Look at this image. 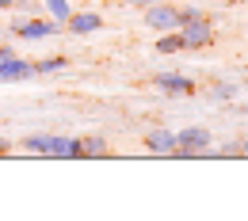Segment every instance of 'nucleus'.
<instances>
[{
    "label": "nucleus",
    "instance_id": "nucleus-1",
    "mask_svg": "<svg viewBox=\"0 0 248 221\" xmlns=\"http://www.w3.org/2000/svg\"><path fill=\"white\" fill-rule=\"evenodd\" d=\"M176 31H180L184 50H206V46L214 42V23H210V15H206V19H195V23H184V27H176Z\"/></svg>",
    "mask_w": 248,
    "mask_h": 221
},
{
    "label": "nucleus",
    "instance_id": "nucleus-2",
    "mask_svg": "<svg viewBox=\"0 0 248 221\" xmlns=\"http://www.w3.org/2000/svg\"><path fill=\"white\" fill-rule=\"evenodd\" d=\"M58 31H62V23L42 19V15H19L12 23V34H19V38H50V34H58Z\"/></svg>",
    "mask_w": 248,
    "mask_h": 221
},
{
    "label": "nucleus",
    "instance_id": "nucleus-3",
    "mask_svg": "<svg viewBox=\"0 0 248 221\" xmlns=\"http://www.w3.org/2000/svg\"><path fill=\"white\" fill-rule=\"evenodd\" d=\"M141 12H145V23H149L153 31H176V27H180L176 4H168V0H160V4H149V8H141Z\"/></svg>",
    "mask_w": 248,
    "mask_h": 221
},
{
    "label": "nucleus",
    "instance_id": "nucleus-4",
    "mask_svg": "<svg viewBox=\"0 0 248 221\" xmlns=\"http://www.w3.org/2000/svg\"><path fill=\"white\" fill-rule=\"evenodd\" d=\"M46 157H54V160H80L77 137H73V133H50V141H46Z\"/></svg>",
    "mask_w": 248,
    "mask_h": 221
},
{
    "label": "nucleus",
    "instance_id": "nucleus-5",
    "mask_svg": "<svg viewBox=\"0 0 248 221\" xmlns=\"http://www.w3.org/2000/svg\"><path fill=\"white\" fill-rule=\"evenodd\" d=\"M153 84L160 88V92H168V95H191L195 92V80L184 76V73H156Z\"/></svg>",
    "mask_w": 248,
    "mask_h": 221
},
{
    "label": "nucleus",
    "instance_id": "nucleus-6",
    "mask_svg": "<svg viewBox=\"0 0 248 221\" xmlns=\"http://www.w3.org/2000/svg\"><path fill=\"white\" fill-rule=\"evenodd\" d=\"M145 149L153 153V157H172V149H176V130H149L145 133Z\"/></svg>",
    "mask_w": 248,
    "mask_h": 221
},
{
    "label": "nucleus",
    "instance_id": "nucleus-7",
    "mask_svg": "<svg viewBox=\"0 0 248 221\" xmlns=\"http://www.w3.org/2000/svg\"><path fill=\"white\" fill-rule=\"evenodd\" d=\"M99 27H103V15L99 12H73L65 19V31H73V34H95Z\"/></svg>",
    "mask_w": 248,
    "mask_h": 221
},
{
    "label": "nucleus",
    "instance_id": "nucleus-8",
    "mask_svg": "<svg viewBox=\"0 0 248 221\" xmlns=\"http://www.w3.org/2000/svg\"><path fill=\"white\" fill-rule=\"evenodd\" d=\"M77 149H80V160H99L107 157V137L103 133H84V137H77Z\"/></svg>",
    "mask_w": 248,
    "mask_h": 221
},
{
    "label": "nucleus",
    "instance_id": "nucleus-9",
    "mask_svg": "<svg viewBox=\"0 0 248 221\" xmlns=\"http://www.w3.org/2000/svg\"><path fill=\"white\" fill-rule=\"evenodd\" d=\"M46 141H50V133H27V137L19 141V149L31 153V157H46Z\"/></svg>",
    "mask_w": 248,
    "mask_h": 221
},
{
    "label": "nucleus",
    "instance_id": "nucleus-10",
    "mask_svg": "<svg viewBox=\"0 0 248 221\" xmlns=\"http://www.w3.org/2000/svg\"><path fill=\"white\" fill-rule=\"evenodd\" d=\"M42 8H46V15H50L54 23H62V27H65V19L73 15V8H69V0H42Z\"/></svg>",
    "mask_w": 248,
    "mask_h": 221
},
{
    "label": "nucleus",
    "instance_id": "nucleus-11",
    "mask_svg": "<svg viewBox=\"0 0 248 221\" xmlns=\"http://www.w3.org/2000/svg\"><path fill=\"white\" fill-rule=\"evenodd\" d=\"M184 42H180V31H160L156 38V54H180Z\"/></svg>",
    "mask_w": 248,
    "mask_h": 221
},
{
    "label": "nucleus",
    "instance_id": "nucleus-12",
    "mask_svg": "<svg viewBox=\"0 0 248 221\" xmlns=\"http://www.w3.org/2000/svg\"><path fill=\"white\" fill-rule=\"evenodd\" d=\"M65 58H42V61H34V76H50V73H62L65 69Z\"/></svg>",
    "mask_w": 248,
    "mask_h": 221
},
{
    "label": "nucleus",
    "instance_id": "nucleus-13",
    "mask_svg": "<svg viewBox=\"0 0 248 221\" xmlns=\"http://www.w3.org/2000/svg\"><path fill=\"white\" fill-rule=\"evenodd\" d=\"M176 15H180V27H184V23H195V19H206V12H202V8H195V4L176 8Z\"/></svg>",
    "mask_w": 248,
    "mask_h": 221
},
{
    "label": "nucleus",
    "instance_id": "nucleus-14",
    "mask_svg": "<svg viewBox=\"0 0 248 221\" xmlns=\"http://www.w3.org/2000/svg\"><path fill=\"white\" fill-rule=\"evenodd\" d=\"M16 8H19L23 15H42V8H38V0H16Z\"/></svg>",
    "mask_w": 248,
    "mask_h": 221
},
{
    "label": "nucleus",
    "instance_id": "nucleus-15",
    "mask_svg": "<svg viewBox=\"0 0 248 221\" xmlns=\"http://www.w3.org/2000/svg\"><path fill=\"white\" fill-rule=\"evenodd\" d=\"M241 145L245 141H229L225 149H214V157H241Z\"/></svg>",
    "mask_w": 248,
    "mask_h": 221
},
{
    "label": "nucleus",
    "instance_id": "nucleus-16",
    "mask_svg": "<svg viewBox=\"0 0 248 221\" xmlns=\"http://www.w3.org/2000/svg\"><path fill=\"white\" fill-rule=\"evenodd\" d=\"M233 92H237L233 84H217V88H210V95H214V99H233Z\"/></svg>",
    "mask_w": 248,
    "mask_h": 221
},
{
    "label": "nucleus",
    "instance_id": "nucleus-17",
    "mask_svg": "<svg viewBox=\"0 0 248 221\" xmlns=\"http://www.w3.org/2000/svg\"><path fill=\"white\" fill-rule=\"evenodd\" d=\"M134 8H149V4H160V0H130Z\"/></svg>",
    "mask_w": 248,
    "mask_h": 221
},
{
    "label": "nucleus",
    "instance_id": "nucleus-18",
    "mask_svg": "<svg viewBox=\"0 0 248 221\" xmlns=\"http://www.w3.org/2000/svg\"><path fill=\"white\" fill-rule=\"evenodd\" d=\"M4 58H16V54H12V46H0V61H4Z\"/></svg>",
    "mask_w": 248,
    "mask_h": 221
},
{
    "label": "nucleus",
    "instance_id": "nucleus-19",
    "mask_svg": "<svg viewBox=\"0 0 248 221\" xmlns=\"http://www.w3.org/2000/svg\"><path fill=\"white\" fill-rule=\"evenodd\" d=\"M8 8H16V0H0V12H8Z\"/></svg>",
    "mask_w": 248,
    "mask_h": 221
},
{
    "label": "nucleus",
    "instance_id": "nucleus-20",
    "mask_svg": "<svg viewBox=\"0 0 248 221\" xmlns=\"http://www.w3.org/2000/svg\"><path fill=\"white\" fill-rule=\"evenodd\" d=\"M8 149H12V145H8V141H4V137H0V157H4V153H8Z\"/></svg>",
    "mask_w": 248,
    "mask_h": 221
},
{
    "label": "nucleus",
    "instance_id": "nucleus-21",
    "mask_svg": "<svg viewBox=\"0 0 248 221\" xmlns=\"http://www.w3.org/2000/svg\"><path fill=\"white\" fill-rule=\"evenodd\" d=\"M241 157H248V141H245V145H241Z\"/></svg>",
    "mask_w": 248,
    "mask_h": 221
},
{
    "label": "nucleus",
    "instance_id": "nucleus-22",
    "mask_svg": "<svg viewBox=\"0 0 248 221\" xmlns=\"http://www.w3.org/2000/svg\"><path fill=\"white\" fill-rule=\"evenodd\" d=\"M225 4H241V0H225Z\"/></svg>",
    "mask_w": 248,
    "mask_h": 221
},
{
    "label": "nucleus",
    "instance_id": "nucleus-23",
    "mask_svg": "<svg viewBox=\"0 0 248 221\" xmlns=\"http://www.w3.org/2000/svg\"><path fill=\"white\" fill-rule=\"evenodd\" d=\"M210 4H225V0H210Z\"/></svg>",
    "mask_w": 248,
    "mask_h": 221
}]
</instances>
